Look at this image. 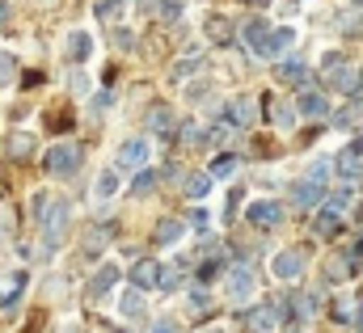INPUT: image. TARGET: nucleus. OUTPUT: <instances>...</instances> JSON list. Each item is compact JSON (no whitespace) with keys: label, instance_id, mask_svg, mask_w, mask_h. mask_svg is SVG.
Instances as JSON below:
<instances>
[{"label":"nucleus","instance_id":"36","mask_svg":"<svg viewBox=\"0 0 363 333\" xmlns=\"http://www.w3.org/2000/svg\"><path fill=\"white\" fill-rule=\"evenodd\" d=\"M330 173H334V165H330V161H313L304 177H308V181H317V186H325V181H330Z\"/></svg>","mask_w":363,"mask_h":333},{"label":"nucleus","instance_id":"17","mask_svg":"<svg viewBox=\"0 0 363 333\" xmlns=\"http://www.w3.org/2000/svg\"><path fill=\"white\" fill-rule=\"evenodd\" d=\"M334 89L359 101V93H363V64H347V68L338 72V81H334Z\"/></svg>","mask_w":363,"mask_h":333},{"label":"nucleus","instance_id":"8","mask_svg":"<svg viewBox=\"0 0 363 333\" xmlns=\"http://www.w3.org/2000/svg\"><path fill=\"white\" fill-rule=\"evenodd\" d=\"M304 266H308V257L300 249H283V253H274V261H271L274 278H283V283H296L304 274Z\"/></svg>","mask_w":363,"mask_h":333},{"label":"nucleus","instance_id":"56","mask_svg":"<svg viewBox=\"0 0 363 333\" xmlns=\"http://www.w3.org/2000/svg\"><path fill=\"white\" fill-rule=\"evenodd\" d=\"M351 9H363V0H351Z\"/></svg>","mask_w":363,"mask_h":333},{"label":"nucleus","instance_id":"32","mask_svg":"<svg viewBox=\"0 0 363 333\" xmlns=\"http://www.w3.org/2000/svg\"><path fill=\"white\" fill-rule=\"evenodd\" d=\"M359 110H363V101H355V97H351V106L334 114V127H338V131H347V127H351V123L359 118Z\"/></svg>","mask_w":363,"mask_h":333},{"label":"nucleus","instance_id":"51","mask_svg":"<svg viewBox=\"0 0 363 333\" xmlns=\"http://www.w3.org/2000/svg\"><path fill=\"white\" fill-rule=\"evenodd\" d=\"M21 84H26V89H30V84H43V72H26V77H21Z\"/></svg>","mask_w":363,"mask_h":333},{"label":"nucleus","instance_id":"9","mask_svg":"<svg viewBox=\"0 0 363 333\" xmlns=\"http://www.w3.org/2000/svg\"><path fill=\"white\" fill-rule=\"evenodd\" d=\"M34 152H38V140H34L30 131H9V140H4V157H9V161L26 165Z\"/></svg>","mask_w":363,"mask_h":333},{"label":"nucleus","instance_id":"25","mask_svg":"<svg viewBox=\"0 0 363 333\" xmlns=\"http://www.w3.org/2000/svg\"><path fill=\"white\" fill-rule=\"evenodd\" d=\"M203 30H207V38H211V43H228V38H233V21H228V17H220V13H211V17L203 21Z\"/></svg>","mask_w":363,"mask_h":333},{"label":"nucleus","instance_id":"4","mask_svg":"<svg viewBox=\"0 0 363 333\" xmlns=\"http://www.w3.org/2000/svg\"><path fill=\"white\" fill-rule=\"evenodd\" d=\"M334 173H338L342 181H351V186L359 181V173H363V135L359 140H351V144L334 157Z\"/></svg>","mask_w":363,"mask_h":333},{"label":"nucleus","instance_id":"55","mask_svg":"<svg viewBox=\"0 0 363 333\" xmlns=\"http://www.w3.org/2000/svg\"><path fill=\"white\" fill-rule=\"evenodd\" d=\"M0 203H4V173H0Z\"/></svg>","mask_w":363,"mask_h":333},{"label":"nucleus","instance_id":"47","mask_svg":"<svg viewBox=\"0 0 363 333\" xmlns=\"http://www.w3.org/2000/svg\"><path fill=\"white\" fill-rule=\"evenodd\" d=\"M110 101H114V93H110V89H101V93L93 97V114H101V110H110Z\"/></svg>","mask_w":363,"mask_h":333},{"label":"nucleus","instance_id":"38","mask_svg":"<svg viewBox=\"0 0 363 333\" xmlns=\"http://www.w3.org/2000/svg\"><path fill=\"white\" fill-rule=\"evenodd\" d=\"M47 127H51V131H72V110H55V114H47Z\"/></svg>","mask_w":363,"mask_h":333},{"label":"nucleus","instance_id":"46","mask_svg":"<svg viewBox=\"0 0 363 333\" xmlns=\"http://www.w3.org/2000/svg\"><path fill=\"white\" fill-rule=\"evenodd\" d=\"M114 47H118V51L135 47V34H131V30H114Z\"/></svg>","mask_w":363,"mask_h":333},{"label":"nucleus","instance_id":"43","mask_svg":"<svg viewBox=\"0 0 363 333\" xmlns=\"http://www.w3.org/2000/svg\"><path fill=\"white\" fill-rule=\"evenodd\" d=\"M220 270H224V261H216V257H211V261H203V266H199V283H211Z\"/></svg>","mask_w":363,"mask_h":333},{"label":"nucleus","instance_id":"52","mask_svg":"<svg viewBox=\"0 0 363 333\" xmlns=\"http://www.w3.org/2000/svg\"><path fill=\"white\" fill-rule=\"evenodd\" d=\"M9 26V0H0V30Z\"/></svg>","mask_w":363,"mask_h":333},{"label":"nucleus","instance_id":"21","mask_svg":"<svg viewBox=\"0 0 363 333\" xmlns=\"http://www.w3.org/2000/svg\"><path fill=\"white\" fill-rule=\"evenodd\" d=\"M199 68H203V51H199V43H194V47H190V55L174 64V72H169V81H186V77H194Z\"/></svg>","mask_w":363,"mask_h":333},{"label":"nucleus","instance_id":"37","mask_svg":"<svg viewBox=\"0 0 363 333\" xmlns=\"http://www.w3.org/2000/svg\"><path fill=\"white\" fill-rule=\"evenodd\" d=\"M93 13H97L101 21H114V17L123 13V0H97V4H93Z\"/></svg>","mask_w":363,"mask_h":333},{"label":"nucleus","instance_id":"53","mask_svg":"<svg viewBox=\"0 0 363 333\" xmlns=\"http://www.w3.org/2000/svg\"><path fill=\"white\" fill-rule=\"evenodd\" d=\"M355 329L363 333V304H359V312H355Z\"/></svg>","mask_w":363,"mask_h":333},{"label":"nucleus","instance_id":"5","mask_svg":"<svg viewBox=\"0 0 363 333\" xmlns=\"http://www.w3.org/2000/svg\"><path fill=\"white\" fill-rule=\"evenodd\" d=\"M144 165H148V140H144V135H131V140L118 148L114 169H118V173H140Z\"/></svg>","mask_w":363,"mask_h":333},{"label":"nucleus","instance_id":"6","mask_svg":"<svg viewBox=\"0 0 363 333\" xmlns=\"http://www.w3.org/2000/svg\"><path fill=\"white\" fill-rule=\"evenodd\" d=\"M161 270H165V266H161L157 257H135V266H131L127 274H131V287H135V291H152V287H161Z\"/></svg>","mask_w":363,"mask_h":333},{"label":"nucleus","instance_id":"2","mask_svg":"<svg viewBox=\"0 0 363 333\" xmlns=\"http://www.w3.org/2000/svg\"><path fill=\"white\" fill-rule=\"evenodd\" d=\"M81 161H85V148L81 144H51L43 152V173L47 177H77Z\"/></svg>","mask_w":363,"mask_h":333},{"label":"nucleus","instance_id":"20","mask_svg":"<svg viewBox=\"0 0 363 333\" xmlns=\"http://www.w3.org/2000/svg\"><path fill=\"white\" fill-rule=\"evenodd\" d=\"M89 55H93V38L85 30H72V34H68V60H72V64H85Z\"/></svg>","mask_w":363,"mask_h":333},{"label":"nucleus","instance_id":"19","mask_svg":"<svg viewBox=\"0 0 363 333\" xmlns=\"http://www.w3.org/2000/svg\"><path fill=\"white\" fill-rule=\"evenodd\" d=\"M114 194H118V169H101L97 181H93V198L97 203H110Z\"/></svg>","mask_w":363,"mask_h":333},{"label":"nucleus","instance_id":"28","mask_svg":"<svg viewBox=\"0 0 363 333\" xmlns=\"http://www.w3.org/2000/svg\"><path fill=\"white\" fill-rule=\"evenodd\" d=\"M152 241H157V245H178L182 241V220H161L157 232H152Z\"/></svg>","mask_w":363,"mask_h":333},{"label":"nucleus","instance_id":"15","mask_svg":"<svg viewBox=\"0 0 363 333\" xmlns=\"http://www.w3.org/2000/svg\"><path fill=\"white\" fill-rule=\"evenodd\" d=\"M148 131H152V135H161V140H169V135H174V110H169L165 101H157V106L148 110Z\"/></svg>","mask_w":363,"mask_h":333},{"label":"nucleus","instance_id":"16","mask_svg":"<svg viewBox=\"0 0 363 333\" xmlns=\"http://www.w3.org/2000/svg\"><path fill=\"white\" fill-rule=\"evenodd\" d=\"M250 291H254V270H250V266H237V270L228 274V300L241 304Z\"/></svg>","mask_w":363,"mask_h":333},{"label":"nucleus","instance_id":"45","mask_svg":"<svg viewBox=\"0 0 363 333\" xmlns=\"http://www.w3.org/2000/svg\"><path fill=\"white\" fill-rule=\"evenodd\" d=\"M148 333H178V321H174V317H161V321L148 325Z\"/></svg>","mask_w":363,"mask_h":333},{"label":"nucleus","instance_id":"13","mask_svg":"<svg viewBox=\"0 0 363 333\" xmlns=\"http://www.w3.org/2000/svg\"><path fill=\"white\" fill-rule=\"evenodd\" d=\"M245 220H250L254 228H274V224L283 220V207H279L274 198H262V203H250V211H245Z\"/></svg>","mask_w":363,"mask_h":333},{"label":"nucleus","instance_id":"33","mask_svg":"<svg viewBox=\"0 0 363 333\" xmlns=\"http://www.w3.org/2000/svg\"><path fill=\"white\" fill-rule=\"evenodd\" d=\"M17 81V55L13 51H0V84Z\"/></svg>","mask_w":363,"mask_h":333},{"label":"nucleus","instance_id":"50","mask_svg":"<svg viewBox=\"0 0 363 333\" xmlns=\"http://www.w3.org/2000/svg\"><path fill=\"white\" fill-rule=\"evenodd\" d=\"M186 220H190L194 228H203V224H207V211H203V207H190V211H186Z\"/></svg>","mask_w":363,"mask_h":333},{"label":"nucleus","instance_id":"26","mask_svg":"<svg viewBox=\"0 0 363 333\" xmlns=\"http://www.w3.org/2000/svg\"><path fill=\"white\" fill-rule=\"evenodd\" d=\"M313 232H317L321 241H334V237L342 232V215H334V211H321V215H317V224H313Z\"/></svg>","mask_w":363,"mask_h":333},{"label":"nucleus","instance_id":"18","mask_svg":"<svg viewBox=\"0 0 363 333\" xmlns=\"http://www.w3.org/2000/svg\"><path fill=\"white\" fill-rule=\"evenodd\" d=\"M351 203H355V186H351V181H342L338 190H330V194H325V211H334V215H347V211H351Z\"/></svg>","mask_w":363,"mask_h":333},{"label":"nucleus","instance_id":"49","mask_svg":"<svg viewBox=\"0 0 363 333\" xmlns=\"http://www.w3.org/2000/svg\"><path fill=\"white\" fill-rule=\"evenodd\" d=\"M241 198H245V194H241V186H237V190L228 194V207H224V215H228V220L237 215V207H241Z\"/></svg>","mask_w":363,"mask_h":333},{"label":"nucleus","instance_id":"23","mask_svg":"<svg viewBox=\"0 0 363 333\" xmlns=\"http://www.w3.org/2000/svg\"><path fill=\"white\" fill-rule=\"evenodd\" d=\"M118 312L127 317V321H144V291H123V300H118Z\"/></svg>","mask_w":363,"mask_h":333},{"label":"nucleus","instance_id":"31","mask_svg":"<svg viewBox=\"0 0 363 333\" xmlns=\"http://www.w3.org/2000/svg\"><path fill=\"white\" fill-rule=\"evenodd\" d=\"M17 237V215H13V207L4 203L0 207V241H13Z\"/></svg>","mask_w":363,"mask_h":333},{"label":"nucleus","instance_id":"24","mask_svg":"<svg viewBox=\"0 0 363 333\" xmlns=\"http://www.w3.org/2000/svg\"><path fill=\"white\" fill-rule=\"evenodd\" d=\"M157 181H161V173L144 165L135 177H131V198H144V194H152V190H157Z\"/></svg>","mask_w":363,"mask_h":333},{"label":"nucleus","instance_id":"39","mask_svg":"<svg viewBox=\"0 0 363 333\" xmlns=\"http://www.w3.org/2000/svg\"><path fill=\"white\" fill-rule=\"evenodd\" d=\"M190 308H194V312H211V295H207V287H190Z\"/></svg>","mask_w":363,"mask_h":333},{"label":"nucleus","instance_id":"22","mask_svg":"<svg viewBox=\"0 0 363 333\" xmlns=\"http://www.w3.org/2000/svg\"><path fill=\"white\" fill-rule=\"evenodd\" d=\"M279 81L304 89V84H308V68H304V60H283V64H279Z\"/></svg>","mask_w":363,"mask_h":333},{"label":"nucleus","instance_id":"42","mask_svg":"<svg viewBox=\"0 0 363 333\" xmlns=\"http://www.w3.org/2000/svg\"><path fill=\"white\" fill-rule=\"evenodd\" d=\"M330 317H334V321H355L351 300H334V304H330Z\"/></svg>","mask_w":363,"mask_h":333},{"label":"nucleus","instance_id":"34","mask_svg":"<svg viewBox=\"0 0 363 333\" xmlns=\"http://www.w3.org/2000/svg\"><path fill=\"white\" fill-rule=\"evenodd\" d=\"M291 43H296V30H291V26H279V30H274V38H271V55L287 51Z\"/></svg>","mask_w":363,"mask_h":333},{"label":"nucleus","instance_id":"27","mask_svg":"<svg viewBox=\"0 0 363 333\" xmlns=\"http://www.w3.org/2000/svg\"><path fill=\"white\" fill-rule=\"evenodd\" d=\"M342 68H347V55H342V51H325V55H321V81H325V84L338 81V72H342Z\"/></svg>","mask_w":363,"mask_h":333},{"label":"nucleus","instance_id":"12","mask_svg":"<svg viewBox=\"0 0 363 333\" xmlns=\"http://www.w3.org/2000/svg\"><path fill=\"white\" fill-rule=\"evenodd\" d=\"M296 114H300V118H325V114H330V101H325V93H317V89H304V93H296Z\"/></svg>","mask_w":363,"mask_h":333},{"label":"nucleus","instance_id":"44","mask_svg":"<svg viewBox=\"0 0 363 333\" xmlns=\"http://www.w3.org/2000/svg\"><path fill=\"white\" fill-rule=\"evenodd\" d=\"M161 17H165V21H178L182 17V0H161Z\"/></svg>","mask_w":363,"mask_h":333},{"label":"nucleus","instance_id":"7","mask_svg":"<svg viewBox=\"0 0 363 333\" xmlns=\"http://www.w3.org/2000/svg\"><path fill=\"white\" fill-rule=\"evenodd\" d=\"M291 207L296 211H313L317 203H325V186H317V181H308V177H300V181H291Z\"/></svg>","mask_w":363,"mask_h":333},{"label":"nucleus","instance_id":"57","mask_svg":"<svg viewBox=\"0 0 363 333\" xmlns=\"http://www.w3.org/2000/svg\"><path fill=\"white\" fill-rule=\"evenodd\" d=\"M199 333H220V329H199Z\"/></svg>","mask_w":363,"mask_h":333},{"label":"nucleus","instance_id":"41","mask_svg":"<svg viewBox=\"0 0 363 333\" xmlns=\"http://www.w3.org/2000/svg\"><path fill=\"white\" fill-rule=\"evenodd\" d=\"M178 287H182V274H178V266H165V270H161V291L169 295V291H178Z\"/></svg>","mask_w":363,"mask_h":333},{"label":"nucleus","instance_id":"58","mask_svg":"<svg viewBox=\"0 0 363 333\" xmlns=\"http://www.w3.org/2000/svg\"><path fill=\"white\" fill-rule=\"evenodd\" d=\"M359 304H363V295H359Z\"/></svg>","mask_w":363,"mask_h":333},{"label":"nucleus","instance_id":"30","mask_svg":"<svg viewBox=\"0 0 363 333\" xmlns=\"http://www.w3.org/2000/svg\"><path fill=\"white\" fill-rule=\"evenodd\" d=\"M207 190H211V173H190V177H186V194H190V198H203Z\"/></svg>","mask_w":363,"mask_h":333},{"label":"nucleus","instance_id":"54","mask_svg":"<svg viewBox=\"0 0 363 333\" xmlns=\"http://www.w3.org/2000/svg\"><path fill=\"white\" fill-rule=\"evenodd\" d=\"M250 4H254V9H271V0H250Z\"/></svg>","mask_w":363,"mask_h":333},{"label":"nucleus","instance_id":"48","mask_svg":"<svg viewBox=\"0 0 363 333\" xmlns=\"http://www.w3.org/2000/svg\"><path fill=\"white\" fill-rule=\"evenodd\" d=\"M157 173H161V181H178L182 165H178V161H165V169H157Z\"/></svg>","mask_w":363,"mask_h":333},{"label":"nucleus","instance_id":"35","mask_svg":"<svg viewBox=\"0 0 363 333\" xmlns=\"http://www.w3.org/2000/svg\"><path fill=\"white\" fill-rule=\"evenodd\" d=\"M207 173H211V177H233V173H237V157H216Z\"/></svg>","mask_w":363,"mask_h":333},{"label":"nucleus","instance_id":"11","mask_svg":"<svg viewBox=\"0 0 363 333\" xmlns=\"http://www.w3.org/2000/svg\"><path fill=\"white\" fill-rule=\"evenodd\" d=\"M254 118H258V101H254V97H245V93H241V97H233V106L224 110V123H233L237 131H241V127H254Z\"/></svg>","mask_w":363,"mask_h":333},{"label":"nucleus","instance_id":"40","mask_svg":"<svg viewBox=\"0 0 363 333\" xmlns=\"http://www.w3.org/2000/svg\"><path fill=\"white\" fill-rule=\"evenodd\" d=\"M178 140L186 144V148H194V144H203V131H199L194 123H182V127H178Z\"/></svg>","mask_w":363,"mask_h":333},{"label":"nucleus","instance_id":"1","mask_svg":"<svg viewBox=\"0 0 363 333\" xmlns=\"http://www.w3.org/2000/svg\"><path fill=\"white\" fill-rule=\"evenodd\" d=\"M68 220H72V203H68V198H51L47 215L38 220V228H43L38 257H51V253L60 249V241H64V232H68Z\"/></svg>","mask_w":363,"mask_h":333},{"label":"nucleus","instance_id":"3","mask_svg":"<svg viewBox=\"0 0 363 333\" xmlns=\"http://www.w3.org/2000/svg\"><path fill=\"white\" fill-rule=\"evenodd\" d=\"M271 38H274V30L267 26V17H250V21L241 26V43H245L250 55H258V60H274L271 55Z\"/></svg>","mask_w":363,"mask_h":333},{"label":"nucleus","instance_id":"29","mask_svg":"<svg viewBox=\"0 0 363 333\" xmlns=\"http://www.w3.org/2000/svg\"><path fill=\"white\" fill-rule=\"evenodd\" d=\"M338 30H342L347 38H359V34H363V9H351V13H342V17H338Z\"/></svg>","mask_w":363,"mask_h":333},{"label":"nucleus","instance_id":"14","mask_svg":"<svg viewBox=\"0 0 363 333\" xmlns=\"http://www.w3.org/2000/svg\"><path fill=\"white\" fill-rule=\"evenodd\" d=\"M110 237H114V224H93L89 232H85V241H81V257H97L110 245Z\"/></svg>","mask_w":363,"mask_h":333},{"label":"nucleus","instance_id":"10","mask_svg":"<svg viewBox=\"0 0 363 333\" xmlns=\"http://www.w3.org/2000/svg\"><path fill=\"white\" fill-rule=\"evenodd\" d=\"M118 274H123V270H118L114 261L97 266V274H93L89 283H85V300H89V304H97V300H101V295H106V291H110V287L118 283Z\"/></svg>","mask_w":363,"mask_h":333}]
</instances>
